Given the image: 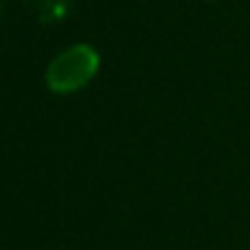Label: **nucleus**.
Returning a JSON list of instances; mask_svg holds the SVG:
<instances>
[{
  "instance_id": "f257e3e1",
  "label": "nucleus",
  "mask_w": 250,
  "mask_h": 250,
  "mask_svg": "<svg viewBox=\"0 0 250 250\" xmlns=\"http://www.w3.org/2000/svg\"><path fill=\"white\" fill-rule=\"evenodd\" d=\"M100 67H103V57L92 43H73L57 57H51L43 70V83L51 94L67 97L86 89L100 76Z\"/></svg>"
}]
</instances>
